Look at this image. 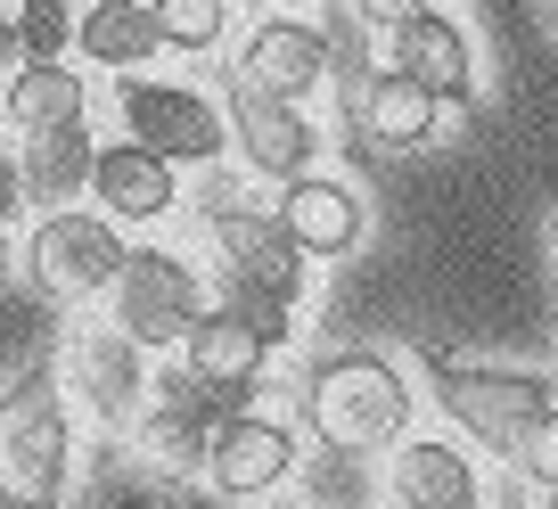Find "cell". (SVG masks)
I'll return each mask as SVG.
<instances>
[{"mask_svg": "<svg viewBox=\"0 0 558 509\" xmlns=\"http://www.w3.org/2000/svg\"><path fill=\"white\" fill-rule=\"evenodd\" d=\"M90 123H58V132H25L17 141V181H25V206L58 214V206H83L90 197Z\"/></svg>", "mask_w": 558, "mask_h": 509, "instance_id": "obj_19", "label": "cell"}, {"mask_svg": "<svg viewBox=\"0 0 558 509\" xmlns=\"http://www.w3.org/2000/svg\"><path fill=\"white\" fill-rule=\"evenodd\" d=\"M25 214V181H17V141H0V222Z\"/></svg>", "mask_w": 558, "mask_h": 509, "instance_id": "obj_27", "label": "cell"}, {"mask_svg": "<svg viewBox=\"0 0 558 509\" xmlns=\"http://www.w3.org/2000/svg\"><path fill=\"white\" fill-rule=\"evenodd\" d=\"M246 9H263V17H271V9H296V0H246Z\"/></svg>", "mask_w": 558, "mask_h": 509, "instance_id": "obj_30", "label": "cell"}, {"mask_svg": "<svg viewBox=\"0 0 558 509\" xmlns=\"http://www.w3.org/2000/svg\"><path fill=\"white\" fill-rule=\"evenodd\" d=\"M132 509H181V501H165V493H157V501H132Z\"/></svg>", "mask_w": 558, "mask_h": 509, "instance_id": "obj_32", "label": "cell"}, {"mask_svg": "<svg viewBox=\"0 0 558 509\" xmlns=\"http://www.w3.org/2000/svg\"><path fill=\"white\" fill-rule=\"evenodd\" d=\"M271 214H279V230L313 255V264H337V255H353L362 246V230H369V206H362V190H353L345 173H296V181H279L271 190Z\"/></svg>", "mask_w": 558, "mask_h": 509, "instance_id": "obj_14", "label": "cell"}, {"mask_svg": "<svg viewBox=\"0 0 558 509\" xmlns=\"http://www.w3.org/2000/svg\"><path fill=\"white\" fill-rule=\"evenodd\" d=\"M74 17H83L74 0H17V9H9L25 58H66V50H74Z\"/></svg>", "mask_w": 558, "mask_h": 509, "instance_id": "obj_23", "label": "cell"}, {"mask_svg": "<svg viewBox=\"0 0 558 509\" xmlns=\"http://www.w3.org/2000/svg\"><path fill=\"white\" fill-rule=\"evenodd\" d=\"M386 501L395 509H485V476L452 436H402L386 452Z\"/></svg>", "mask_w": 558, "mask_h": 509, "instance_id": "obj_17", "label": "cell"}, {"mask_svg": "<svg viewBox=\"0 0 558 509\" xmlns=\"http://www.w3.org/2000/svg\"><path fill=\"white\" fill-rule=\"evenodd\" d=\"M17 271H25V246H17V230H9V222H0V288H9V280H17Z\"/></svg>", "mask_w": 558, "mask_h": 509, "instance_id": "obj_29", "label": "cell"}, {"mask_svg": "<svg viewBox=\"0 0 558 509\" xmlns=\"http://www.w3.org/2000/svg\"><path fill=\"white\" fill-rule=\"evenodd\" d=\"M17 66H25V41H17V25H9V9H0V90L17 83Z\"/></svg>", "mask_w": 558, "mask_h": 509, "instance_id": "obj_28", "label": "cell"}, {"mask_svg": "<svg viewBox=\"0 0 558 509\" xmlns=\"http://www.w3.org/2000/svg\"><path fill=\"white\" fill-rule=\"evenodd\" d=\"M206 246H214V288H222V296H271V304L296 313L304 288H313V255L279 230L271 206L230 214V222H206Z\"/></svg>", "mask_w": 558, "mask_h": 509, "instance_id": "obj_9", "label": "cell"}, {"mask_svg": "<svg viewBox=\"0 0 558 509\" xmlns=\"http://www.w3.org/2000/svg\"><path fill=\"white\" fill-rule=\"evenodd\" d=\"M271 353H279V346H271V337H263L246 313H230L222 296H214L206 313L190 320V337H181V369H190L197 387H214L222 403H239V411H246V395L263 387Z\"/></svg>", "mask_w": 558, "mask_h": 509, "instance_id": "obj_13", "label": "cell"}, {"mask_svg": "<svg viewBox=\"0 0 558 509\" xmlns=\"http://www.w3.org/2000/svg\"><path fill=\"white\" fill-rule=\"evenodd\" d=\"M206 304H214L206 271H197L181 246H132L116 288H107V320H116L140 353H181V337H190V320L206 313Z\"/></svg>", "mask_w": 558, "mask_h": 509, "instance_id": "obj_6", "label": "cell"}, {"mask_svg": "<svg viewBox=\"0 0 558 509\" xmlns=\"http://www.w3.org/2000/svg\"><path fill=\"white\" fill-rule=\"evenodd\" d=\"M222 116H230V157H239L255 181H271V190L320 165V123H313V107L271 99V90L246 83L239 66L222 74Z\"/></svg>", "mask_w": 558, "mask_h": 509, "instance_id": "obj_8", "label": "cell"}, {"mask_svg": "<svg viewBox=\"0 0 558 509\" xmlns=\"http://www.w3.org/2000/svg\"><path fill=\"white\" fill-rule=\"evenodd\" d=\"M255 206H271V197H255V173L246 165H206V181H197V214L206 222H230V214H255Z\"/></svg>", "mask_w": 558, "mask_h": 509, "instance_id": "obj_24", "label": "cell"}, {"mask_svg": "<svg viewBox=\"0 0 558 509\" xmlns=\"http://www.w3.org/2000/svg\"><path fill=\"white\" fill-rule=\"evenodd\" d=\"M123 255H132V239H123L99 206H58V214H34L25 280H34L50 304H74V313H83V304H107Z\"/></svg>", "mask_w": 558, "mask_h": 509, "instance_id": "obj_5", "label": "cell"}, {"mask_svg": "<svg viewBox=\"0 0 558 509\" xmlns=\"http://www.w3.org/2000/svg\"><path fill=\"white\" fill-rule=\"evenodd\" d=\"M90 116V74L74 58H25L17 83L0 90V123H9V141L25 132H58V123H83Z\"/></svg>", "mask_w": 558, "mask_h": 509, "instance_id": "obj_21", "label": "cell"}, {"mask_svg": "<svg viewBox=\"0 0 558 509\" xmlns=\"http://www.w3.org/2000/svg\"><path fill=\"white\" fill-rule=\"evenodd\" d=\"M296 427L288 420H271V411H230L222 427H214V444H206V485L222 493L230 509H255V501H271L288 476H296Z\"/></svg>", "mask_w": 558, "mask_h": 509, "instance_id": "obj_11", "label": "cell"}, {"mask_svg": "<svg viewBox=\"0 0 558 509\" xmlns=\"http://www.w3.org/2000/svg\"><path fill=\"white\" fill-rule=\"evenodd\" d=\"M509 469H518V476H525L534 493H558V403L542 411L534 427H525V444L509 452Z\"/></svg>", "mask_w": 558, "mask_h": 509, "instance_id": "obj_25", "label": "cell"}, {"mask_svg": "<svg viewBox=\"0 0 558 509\" xmlns=\"http://www.w3.org/2000/svg\"><path fill=\"white\" fill-rule=\"evenodd\" d=\"M230 411L239 403H222L214 387H197L190 369H173V378H157L148 411L132 420V452L157 476H206V444H214V427H222Z\"/></svg>", "mask_w": 558, "mask_h": 509, "instance_id": "obj_10", "label": "cell"}, {"mask_svg": "<svg viewBox=\"0 0 558 509\" xmlns=\"http://www.w3.org/2000/svg\"><path fill=\"white\" fill-rule=\"evenodd\" d=\"M550 34H558V0H550Z\"/></svg>", "mask_w": 558, "mask_h": 509, "instance_id": "obj_35", "label": "cell"}, {"mask_svg": "<svg viewBox=\"0 0 558 509\" xmlns=\"http://www.w3.org/2000/svg\"><path fill=\"white\" fill-rule=\"evenodd\" d=\"M74 58H90L99 74H148L165 58V25L148 0H90L74 17Z\"/></svg>", "mask_w": 558, "mask_h": 509, "instance_id": "obj_20", "label": "cell"}, {"mask_svg": "<svg viewBox=\"0 0 558 509\" xmlns=\"http://www.w3.org/2000/svg\"><path fill=\"white\" fill-rule=\"evenodd\" d=\"M83 206H99L116 230H148L181 206V165H165L157 148H140V141H99Z\"/></svg>", "mask_w": 558, "mask_h": 509, "instance_id": "obj_15", "label": "cell"}, {"mask_svg": "<svg viewBox=\"0 0 558 509\" xmlns=\"http://www.w3.org/2000/svg\"><path fill=\"white\" fill-rule=\"evenodd\" d=\"M386 66L411 74L418 90H436V99H476V41L460 17H444V9H418L411 25H395L386 34Z\"/></svg>", "mask_w": 558, "mask_h": 509, "instance_id": "obj_18", "label": "cell"}, {"mask_svg": "<svg viewBox=\"0 0 558 509\" xmlns=\"http://www.w3.org/2000/svg\"><path fill=\"white\" fill-rule=\"evenodd\" d=\"M534 509H558V493H534Z\"/></svg>", "mask_w": 558, "mask_h": 509, "instance_id": "obj_33", "label": "cell"}, {"mask_svg": "<svg viewBox=\"0 0 558 509\" xmlns=\"http://www.w3.org/2000/svg\"><path fill=\"white\" fill-rule=\"evenodd\" d=\"M116 123L123 141L157 148L165 165H222L230 157V116L214 90L197 83H165V74H116Z\"/></svg>", "mask_w": 558, "mask_h": 509, "instance_id": "obj_4", "label": "cell"}, {"mask_svg": "<svg viewBox=\"0 0 558 509\" xmlns=\"http://www.w3.org/2000/svg\"><path fill=\"white\" fill-rule=\"evenodd\" d=\"M386 509H395V501H386Z\"/></svg>", "mask_w": 558, "mask_h": 509, "instance_id": "obj_36", "label": "cell"}, {"mask_svg": "<svg viewBox=\"0 0 558 509\" xmlns=\"http://www.w3.org/2000/svg\"><path fill=\"white\" fill-rule=\"evenodd\" d=\"M58 387H66V403H83L107 436H132V420L148 411L157 378H148V353H140L116 320L90 313V320H74L66 346H58Z\"/></svg>", "mask_w": 558, "mask_h": 509, "instance_id": "obj_7", "label": "cell"}, {"mask_svg": "<svg viewBox=\"0 0 558 509\" xmlns=\"http://www.w3.org/2000/svg\"><path fill=\"white\" fill-rule=\"evenodd\" d=\"M74 485V403L58 378L0 387V501L9 509H58Z\"/></svg>", "mask_w": 558, "mask_h": 509, "instance_id": "obj_2", "label": "cell"}, {"mask_svg": "<svg viewBox=\"0 0 558 509\" xmlns=\"http://www.w3.org/2000/svg\"><path fill=\"white\" fill-rule=\"evenodd\" d=\"M230 66H239L246 83H263L271 99H296V107H313L320 90L337 83L329 34H320L313 17H296V9H271V17H255V25H246V41H239V58H230Z\"/></svg>", "mask_w": 558, "mask_h": 509, "instance_id": "obj_12", "label": "cell"}, {"mask_svg": "<svg viewBox=\"0 0 558 509\" xmlns=\"http://www.w3.org/2000/svg\"><path fill=\"white\" fill-rule=\"evenodd\" d=\"M337 90H345L353 132H362L369 148H386V157H411V148L436 141V90H418L411 74L369 66V74H353V83H337Z\"/></svg>", "mask_w": 558, "mask_h": 509, "instance_id": "obj_16", "label": "cell"}, {"mask_svg": "<svg viewBox=\"0 0 558 509\" xmlns=\"http://www.w3.org/2000/svg\"><path fill=\"white\" fill-rule=\"evenodd\" d=\"M304 427H313L329 452H395L402 436H411V411H418V387L402 378L386 353H320L313 369H304V395H296Z\"/></svg>", "mask_w": 558, "mask_h": 509, "instance_id": "obj_1", "label": "cell"}, {"mask_svg": "<svg viewBox=\"0 0 558 509\" xmlns=\"http://www.w3.org/2000/svg\"><path fill=\"white\" fill-rule=\"evenodd\" d=\"M255 509H304V501H255Z\"/></svg>", "mask_w": 558, "mask_h": 509, "instance_id": "obj_34", "label": "cell"}, {"mask_svg": "<svg viewBox=\"0 0 558 509\" xmlns=\"http://www.w3.org/2000/svg\"><path fill=\"white\" fill-rule=\"evenodd\" d=\"M148 9H157V25H165V50L206 58V50L230 41V0H148Z\"/></svg>", "mask_w": 558, "mask_h": 509, "instance_id": "obj_22", "label": "cell"}, {"mask_svg": "<svg viewBox=\"0 0 558 509\" xmlns=\"http://www.w3.org/2000/svg\"><path fill=\"white\" fill-rule=\"evenodd\" d=\"M436 403L476 452H518L525 427L558 403V387L542 369H518V362H436Z\"/></svg>", "mask_w": 558, "mask_h": 509, "instance_id": "obj_3", "label": "cell"}, {"mask_svg": "<svg viewBox=\"0 0 558 509\" xmlns=\"http://www.w3.org/2000/svg\"><path fill=\"white\" fill-rule=\"evenodd\" d=\"M550 271H558V206H550Z\"/></svg>", "mask_w": 558, "mask_h": 509, "instance_id": "obj_31", "label": "cell"}, {"mask_svg": "<svg viewBox=\"0 0 558 509\" xmlns=\"http://www.w3.org/2000/svg\"><path fill=\"white\" fill-rule=\"evenodd\" d=\"M345 9L369 25V34H395V25H411L418 9H436V0H345Z\"/></svg>", "mask_w": 558, "mask_h": 509, "instance_id": "obj_26", "label": "cell"}]
</instances>
